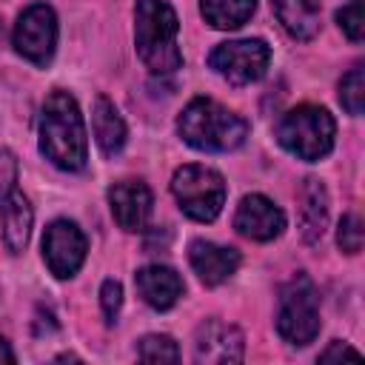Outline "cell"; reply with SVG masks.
Here are the masks:
<instances>
[{
	"mask_svg": "<svg viewBox=\"0 0 365 365\" xmlns=\"http://www.w3.org/2000/svg\"><path fill=\"white\" fill-rule=\"evenodd\" d=\"M271 63V48L265 40L259 37H248V40H228L220 43L211 54H208V66L228 80L231 86H248L257 83Z\"/></svg>",
	"mask_w": 365,
	"mask_h": 365,
	"instance_id": "cell-7",
	"label": "cell"
},
{
	"mask_svg": "<svg viewBox=\"0 0 365 365\" xmlns=\"http://www.w3.org/2000/svg\"><path fill=\"white\" fill-rule=\"evenodd\" d=\"M188 262L202 285H220L240 268V251L231 245H217L208 240H194L188 245Z\"/></svg>",
	"mask_w": 365,
	"mask_h": 365,
	"instance_id": "cell-13",
	"label": "cell"
},
{
	"mask_svg": "<svg viewBox=\"0 0 365 365\" xmlns=\"http://www.w3.org/2000/svg\"><path fill=\"white\" fill-rule=\"evenodd\" d=\"M37 137H40V154L57 168L63 171L86 168V160H88L86 125H83L80 106L68 91L54 88L46 97L43 111H40Z\"/></svg>",
	"mask_w": 365,
	"mask_h": 365,
	"instance_id": "cell-1",
	"label": "cell"
},
{
	"mask_svg": "<svg viewBox=\"0 0 365 365\" xmlns=\"http://www.w3.org/2000/svg\"><path fill=\"white\" fill-rule=\"evenodd\" d=\"M123 305V285L117 279H106L100 285V308L106 314V322H114Z\"/></svg>",
	"mask_w": 365,
	"mask_h": 365,
	"instance_id": "cell-25",
	"label": "cell"
},
{
	"mask_svg": "<svg viewBox=\"0 0 365 365\" xmlns=\"http://www.w3.org/2000/svg\"><path fill=\"white\" fill-rule=\"evenodd\" d=\"M299 225H302V240L308 245L319 242L328 228V191L317 177H305L299 188Z\"/></svg>",
	"mask_w": 365,
	"mask_h": 365,
	"instance_id": "cell-15",
	"label": "cell"
},
{
	"mask_svg": "<svg viewBox=\"0 0 365 365\" xmlns=\"http://www.w3.org/2000/svg\"><path fill=\"white\" fill-rule=\"evenodd\" d=\"M336 242L345 254H359L362 251V222L356 214H345L336 231Z\"/></svg>",
	"mask_w": 365,
	"mask_h": 365,
	"instance_id": "cell-23",
	"label": "cell"
},
{
	"mask_svg": "<svg viewBox=\"0 0 365 365\" xmlns=\"http://www.w3.org/2000/svg\"><path fill=\"white\" fill-rule=\"evenodd\" d=\"M254 9H257V0H200V11L205 23L222 31L240 29L242 23H248Z\"/></svg>",
	"mask_w": 365,
	"mask_h": 365,
	"instance_id": "cell-19",
	"label": "cell"
},
{
	"mask_svg": "<svg viewBox=\"0 0 365 365\" xmlns=\"http://www.w3.org/2000/svg\"><path fill=\"white\" fill-rule=\"evenodd\" d=\"M234 228L257 242H268L282 234L285 228V214L262 194H248L240 200L237 214H234Z\"/></svg>",
	"mask_w": 365,
	"mask_h": 365,
	"instance_id": "cell-11",
	"label": "cell"
},
{
	"mask_svg": "<svg viewBox=\"0 0 365 365\" xmlns=\"http://www.w3.org/2000/svg\"><path fill=\"white\" fill-rule=\"evenodd\" d=\"M282 29L297 40H311L319 31V0H271Z\"/></svg>",
	"mask_w": 365,
	"mask_h": 365,
	"instance_id": "cell-17",
	"label": "cell"
},
{
	"mask_svg": "<svg viewBox=\"0 0 365 365\" xmlns=\"http://www.w3.org/2000/svg\"><path fill=\"white\" fill-rule=\"evenodd\" d=\"M339 103L348 114L359 117L365 108V68L354 66L342 80H339Z\"/></svg>",
	"mask_w": 365,
	"mask_h": 365,
	"instance_id": "cell-20",
	"label": "cell"
},
{
	"mask_svg": "<svg viewBox=\"0 0 365 365\" xmlns=\"http://www.w3.org/2000/svg\"><path fill=\"white\" fill-rule=\"evenodd\" d=\"M171 194L182 214L197 222H211L225 205V180L208 165H182L171 177Z\"/></svg>",
	"mask_w": 365,
	"mask_h": 365,
	"instance_id": "cell-6",
	"label": "cell"
},
{
	"mask_svg": "<svg viewBox=\"0 0 365 365\" xmlns=\"http://www.w3.org/2000/svg\"><path fill=\"white\" fill-rule=\"evenodd\" d=\"M336 23H339V29L345 31L348 40L359 43V40L365 37V3H362V0L345 3V6L336 11Z\"/></svg>",
	"mask_w": 365,
	"mask_h": 365,
	"instance_id": "cell-22",
	"label": "cell"
},
{
	"mask_svg": "<svg viewBox=\"0 0 365 365\" xmlns=\"http://www.w3.org/2000/svg\"><path fill=\"white\" fill-rule=\"evenodd\" d=\"M134 285L140 291V297L145 299V305H151L154 311H168L185 291L180 274L168 265H145L134 274Z\"/></svg>",
	"mask_w": 365,
	"mask_h": 365,
	"instance_id": "cell-14",
	"label": "cell"
},
{
	"mask_svg": "<svg viewBox=\"0 0 365 365\" xmlns=\"http://www.w3.org/2000/svg\"><path fill=\"white\" fill-rule=\"evenodd\" d=\"M137 356L143 362H177L180 348L168 334H148L137 342Z\"/></svg>",
	"mask_w": 365,
	"mask_h": 365,
	"instance_id": "cell-21",
	"label": "cell"
},
{
	"mask_svg": "<svg viewBox=\"0 0 365 365\" xmlns=\"http://www.w3.org/2000/svg\"><path fill=\"white\" fill-rule=\"evenodd\" d=\"M91 128H94V140L100 145V151L106 157H114L123 151L125 145V123L120 117V111L114 108V103L108 97H97L94 108H91Z\"/></svg>",
	"mask_w": 365,
	"mask_h": 365,
	"instance_id": "cell-16",
	"label": "cell"
},
{
	"mask_svg": "<svg viewBox=\"0 0 365 365\" xmlns=\"http://www.w3.org/2000/svg\"><path fill=\"white\" fill-rule=\"evenodd\" d=\"M180 20L165 0H137L134 9V43L137 54L151 74H171L182 66L177 46Z\"/></svg>",
	"mask_w": 365,
	"mask_h": 365,
	"instance_id": "cell-2",
	"label": "cell"
},
{
	"mask_svg": "<svg viewBox=\"0 0 365 365\" xmlns=\"http://www.w3.org/2000/svg\"><path fill=\"white\" fill-rule=\"evenodd\" d=\"M277 331L288 345H308L319 334V297L314 282L305 274L288 279L279 291L277 305Z\"/></svg>",
	"mask_w": 365,
	"mask_h": 365,
	"instance_id": "cell-5",
	"label": "cell"
},
{
	"mask_svg": "<svg viewBox=\"0 0 365 365\" xmlns=\"http://www.w3.org/2000/svg\"><path fill=\"white\" fill-rule=\"evenodd\" d=\"M3 362H9V365H11V362H14V351H11V348H9V342L0 336V365H3Z\"/></svg>",
	"mask_w": 365,
	"mask_h": 365,
	"instance_id": "cell-27",
	"label": "cell"
},
{
	"mask_svg": "<svg viewBox=\"0 0 365 365\" xmlns=\"http://www.w3.org/2000/svg\"><path fill=\"white\" fill-rule=\"evenodd\" d=\"M245 354V339L237 325H228L222 319H205L194 331V359L197 362H240Z\"/></svg>",
	"mask_w": 365,
	"mask_h": 365,
	"instance_id": "cell-10",
	"label": "cell"
},
{
	"mask_svg": "<svg viewBox=\"0 0 365 365\" xmlns=\"http://www.w3.org/2000/svg\"><path fill=\"white\" fill-rule=\"evenodd\" d=\"M322 362H334V359H359V351L345 345V342H331L322 354H319Z\"/></svg>",
	"mask_w": 365,
	"mask_h": 365,
	"instance_id": "cell-26",
	"label": "cell"
},
{
	"mask_svg": "<svg viewBox=\"0 0 365 365\" xmlns=\"http://www.w3.org/2000/svg\"><path fill=\"white\" fill-rule=\"evenodd\" d=\"M17 157L9 148H0V205L17 191Z\"/></svg>",
	"mask_w": 365,
	"mask_h": 365,
	"instance_id": "cell-24",
	"label": "cell"
},
{
	"mask_svg": "<svg viewBox=\"0 0 365 365\" xmlns=\"http://www.w3.org/2000/svg\"><path fill=\"white\" fill-rule=\"evenodd\" d=\"M14 48L34 66H46L57 48V14L48 3H31L14 26Z\"/></svg>",
	"mask_w": 365,
	"mask_h": 365,
	"instance_id": "cell-8",
	"label": "cell"
},
{
	"mask_svg": "<svg viewBox=\"0 0 365 365\" xmlns=\"http://www.w3.org/2000/svg\"><path fill=\"white\" fill-rule=\"evenodd\" d=\"M88 242L71 220H54L43 234V259L57 279H68L80 271Z\"/></svg>",
	"mask_w": 365,
	"mask_h": 365,
	"instance_id": "cell-9",
	"label": "cell"
},
{
	"mask_svg": "<svg viewBox=\"0 0 365 365\" xmlns=\"http://www.w3.org/2000/svg\"><path fill=\"white\" fill-rule=\"evenodd\" d=\"M277 143L291 151L299 160L317 163L325 154H331L334 148V137H336V123L334 117L322 108V106H297L291 111H285L274 128Z\"/></svg>",
	"mask_w": 365,
	"mask_h": 365,
	"instance_id": "cell-4",
	"label": "cell"
},
{
	"mask_svg": "<svg viewBox=\"0 0 365 365\" xmlns=\"http://www.w3.org/2000/svg\"><path fill=\"white\" fill-rule=\"evenodd\" d=\"M108 205L123 231H143L151 217V191L143 180H120L108 188Z\"/></svg>",
	"mask_w": 365,
	"mask_h": 365,
	"instance_id": "cell-12",
	"label": "cell"
},
{
	"mask_svg": "<svg viewBox=\"0 0 365 365\" xmlns=\"http://www.w3.org/2000/svg\"><path fill=\"white\" fill-rule=\"evenodd\" d=\"M3 240H6V248L11 254H20L31 237V220H34V211L29 205V200L14 191L3 205Z\"/></svg>",
	"mask_w": 365,
	"mask_h": 365,
	"instance_id": "cell-18",
	"label": "cell"
},
{
	"mask_svg": "<svg viewBox=\"0 0 365 365\" xmlns=\"http://www.w3.org/2000/svg\"><path fill=\"white\" fill-rule=\"evenodd\" d=\"M177 131L197 151H234L245 143L248 123L211 97H194L177 120Z\"/></svg>",
	"mask_w": 365,
	"mask_h": 365,
	"instance_id": "cell-3",
	"label": "cell"
}]
</instances>
